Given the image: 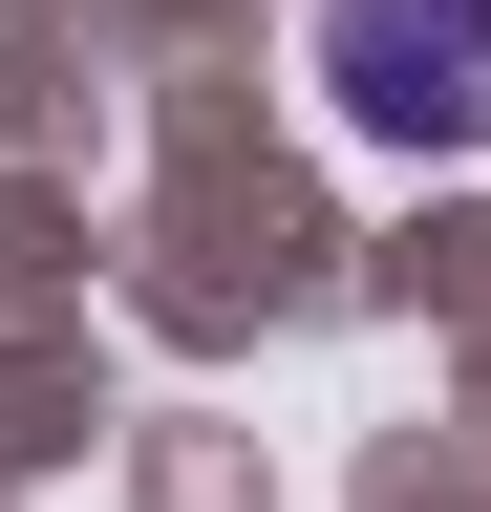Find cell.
I'll list each match as a JSON object with an SVG mask.
<instances>
[{"label":"cell","instance_id":"1","mask_svg":"<svg viewBox=\"0 0 491 512\" xmlns=\"http://www.w3.org/2000/svg\"><path fill=\"white\" fill-rule=\"evenodd\" d=\"M321 86L385 150H470L491 128V0H321Z\"/></svg>","mask_w":491,"mask_h":512}]
</instances>
